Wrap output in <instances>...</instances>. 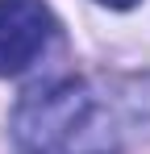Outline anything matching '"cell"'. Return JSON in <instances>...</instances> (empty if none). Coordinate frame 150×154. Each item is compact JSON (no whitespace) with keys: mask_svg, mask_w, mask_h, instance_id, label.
<instances>
[{"mask_svg":"<svg viewBox=\"0 0 150 154\" xmlns=\"http://www.w3.org/2000/svg\"><path fill=\"white\" fill-rule=\"evenodd\" d=\"M88 108H92L88 88L79 79H58V83L25 92V100L13 112V133H17V142L25 150L46 154L54 146H63L75 129L83 125Z\"/></svg>","mask_w":150,"mask_h":154,"instance_id":"6da1fadb","label":"cell"},{"mask_svg":"<svg viewBox=\"0 0 150 154\" xmlns=\"http://www.w3.org/2000/svg\"><path fill=\"white\" fill-rule=\"evenodd\" d=\"M54 17L46 0H0V75L25 71L46 50Z\"/></svg>","mask_w":150,"mask_h":154,"instance_id":"7a4b0ae2","label":"cell"},{"mask_svg":"<svg viewBox=\"0 0 150 154\" xmlns=\"http://www.w3.org/2000/svg\"><path fill=\"white\" fill-rule=\"evenodd\" d=\"M100 4H108V8H129V4H138V0H100Z\"/></svg>","mask_w":150,"mask_h":154,"instance_id":"3957f363","label":"cell"}]
</instances>
